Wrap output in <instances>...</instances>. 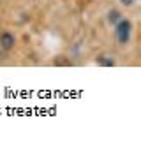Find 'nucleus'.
Wrapping results in <instances>:
<instances>
[{
    "label": "nucleus",
    "instance_id": "obj_5",
    "mask_svg": "<svg viewBox=\"0 0 141 155\" xmlns=\"http://www.w3.org/2000/svg\"><path fill=\"white\" fill-rule=\"evenodd\" d=\"M120 4H122L123 7H132L134 4H136V0H118Z\"/></svg>",
    "mask_w": 141,
    "mask_h": 155
},
{
    "label": "nucleus",
    "instance_id": "obj_2",
    "mask_svg": "<svg viewBox=\"0 0 141 155\" xmlns=\"http://www.w3.org/2000/svg\"><path fill=\"white\" fill-rule=\"evenodd\" d=\"M16 46V37H14V34L9 32V30H4L2 34H0V48L4 49V51H11V49H14Z\"/></svg>",
    "mask_w": 141,
    "mask_h": 155
},
{
    "label": "nucleus",
    "instance_id": "obj_1",
    "mask_svg": "<svg viewBox=\"0 0 141 155\" xmlns=\"http://www.w3.org/2000/svg\"><path fill=\"white\" fill-rule=\"evenodd\" d=\"M113 28H115V39H116L118 46H127L131 42L134 25H132V21L129 18H123L122 16V18L113 25Z\"/></svg>",
    "mask_w": 141,
    "mask_h": 155
},
{
    "label": "nucleus",
    "instance_id": "obj_4",
    "mask_svg": "<svg viewBox=\"0 0 141 155\" xmlns=\"http://www.w3.org/2000/svg\"><path fill=\"white\" fill-rule=\"evenodd\" d=\"M120 18H122V12H120L118 9H109L108 11V14H106V19H108L109 25H115Z\"/></svg>",
    "mask_w": 141,
    "mask_h": 155
},
{
    "label": "nucleus",
    "instance_id": "obj_6",
    "mask_svg": "<svg viewBox=\"0 0 141 155\" xmlns=\"http://www.w3.org/2000/svg\"><path fill=\"white\" fill-rule=\"evenodd\" d=\"M53 64H55V65H69L71 62H64V57H58V60H55Z\"/></svg>",
    "mask_w": 141,
    "mask_h": 155
},
{
    "label": "nucleus",
    "instance_id": "obj_3",
    "mask_svg": "<svg viewBox=\"0 0 141 155\" xmlns=\"http://www.w3.org/2000/svg\"><path fill=\"white\" fill-rule=\"evenodd\" d=\"M95 65H99V67H115L116 65V58L113 57L111 53H99L97 57H95Z\"/></svg>",
    "mask_w": 141,
    "mask_h": 155
}]
</instances>
